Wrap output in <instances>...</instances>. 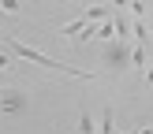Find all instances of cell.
<instances>
[{"instance_id": "cell-1", "label": "cell", "mask_w": 153, "mask_h": 134, "mask_svg": "<svg viewBox=\"0 0 153 134\" xmlns=\"http://www.w3.org/2000/svg\"><path fill=\"white\" fill-rule=\"evenodd\" d=\"M4 45H7V49H11L19 60H30V63L45 67V71H60V74H71V78H94V71H82V67H71V63H64V60H52V56H45V52H37L34 45H22V41H15V37H4Z\"/></svg>"}, {"instance_id": "cell-2", "label": "cell", "mask_w": 153, "mask_h": 134, "mask_svg": "<svg viewBox=\"0 0 153 134\" xmlns=\"http://www.w3.org/2000/svg\"><path fill=\"white\" fill-rule=\"evenodd\" d=\"M131 52H134L131 41H108V49H105V63H108L112 71H127V67H131Z\"/></svg>"}, {"instance_id": "cell-3", "label": "cell", "mask_w": 153, "mask_h": 134, "mask_svg": "<svg viewBox=\"0 0 153 134\" xmlns=\"http://www.w3.org/2000/svg\"><path fill=\"white\" fill-rule=\"evenodd\" d=\"M105 19H112V4H94L82 11V22H105Z\"/></svg>"}, {"instance_id": "cell-4", "label": "cell", "mask_w": 153, "mask_h": 134, "mask_svg": "<svg viewBox=\"0 0 153 134\" xmlns=\"http://www.w3.org/2000/svg\"><path fill=\"white\" fill-rule=\"evenodd\" d=\"M79 134H97V127H94V119H90V112H82V116H79Z\"/></svg>"}, {"instance_id": "cell-5", "label": "cell", "mask_w": 153, "mask_h": 134, "mask_svg": "<svg viewBox=\"0 0 153 134\" xmlns=\"http://www.w3.org/2000/svg\"><path fill=\"white\" fill-rule=\"evenodd\" d=\"M0 11H4V15H19L22 11V0H0Z\"/></svg>"}, {"instance_id": "cell-6", "label": "cell", "mask_w": 153, "mask_h": 134, "mask_svg": "<svg viewBox=\"0 0 153 134\" xmlns=\"http://www.w3.org/2000/svg\"><path fill=\"white\" fill-rule=\"evenodd\" d=\"M142 82H146V86H153V60H149V71H146V78H142Z\"/></svg>"}, {"instance_id": "cell-7", "label": "cell", "mask_w": 153, "mask_h": 134, "mask_svg": "<svg viewBox=\"0 0 153 134\" xmlns=\"http://www.w3.org/2000/svg\"><path fill=\"white\" fill-rule=\"evenodd\" d=\"M138 134H153V127H138Z\"/></svg>"}]
</instances>
